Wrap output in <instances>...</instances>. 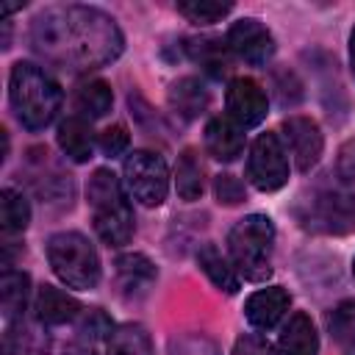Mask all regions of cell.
Here are the masks:
<instances>
[{
  "label": "cell",
  "mask_w": 355,
  "mask_h": 355,
  "mask_svg": "<svg viewBox=\"0 0 355 355\" xmlns=\"http://www.w3.org/2000/svg\"><path fill=\"white\" fill-rule=\"evenodd\" d=\"M94 233L108 247H125L133 239V205L125 183L111 169H94L86 183Z\"/></svg>",
  "instance_id": "cell-3"
},
{
  "label": "cell",
  "mask_w": 355,
  "mask_h": 355,
  "mask_svg": "<svg viewBox=\"0 0 355 355\" xmlns=\"http://www.w3.org/2000/svg\"><path fill=\"white\" fill-rule=\"evenodd\" d=\"M272 89L283 108H291L302 100V83L291 69H275L272 72Z\"/></svg>",
  "instance_id": "cell-31"
},
{
  "label": "cell",
  "mask_w": 355,
  "mask_h": 355,
  "mask_svg": "<svg viewBox=\"0 0 355 355\" xmlns=\"http://www.w3.org/2000/svg\"><path fill=\"white\" fill-rule=\"evenodd\" d=\"M36 322H42L44 327H55V324H67L72 319H78L83 313L80 302L75 297H69L67 291L55 288V286H42L36 291Z\"/></svg>",
  "instance_id": "cell-15"
},
{
  "label": "cell",
  "mask_w": 355,
  "mask_h": 355,
  "mask_svg": "<svg viewBox=\"0 0 355 355\" xmlns=\"http://www.w3.org/2000/svg\"><path fill=\"white\" fill-rule=\"evenodd\" d=\"M352 277H355V255H352Z\"/></svg>",
  "instance_id": "cell-38"
},
{
  "label": "cell",
  "mask_w": 355,
  "mask_h": 355,
  "mask_svg": "<svg viewBox=\"0 0 355 355\" xmlns=\"http://www.w3.org/2000/svg\"><path fill=\"white\" fill-rule=\"evenodd\" d=\"M128 144H130V133H128L125 125H111V128H105V130L97 136V147H100L103 155H108V158L122 155V153L128 150Z\"/></svg>",
  "instance_id": "cell-33"
},
{
  "label": "cell",
  "mask_w": 355,
  "mask_h": 355,
  "mask_svg": "<svg viewBox=\"0 0 355 355\" xmlns=\"http://www.w3.org/2000/svg\"><path fill=\"white\" fill-rule=\"evenodd\" d=\"M277 355H319V336L308 313L297 311L288 316L277 338Z\"/></svg>",
  "instance_id": "cell-18"
},
{
  "label": "cell",
  "mask_w": 355,
  "mask_h": 355,
  "mask_svg": "<svg viewBox=\"0 0 355 355\" xmlns=\"http://www.w3.org/2000/svg\"><path fill=\"white\" fill-rule=\"evenodd\" d=\"M31 50L67 72H89L116 61L125 36L116 19L94 6L61 3L47 6L31 19Z\"/></svg>",
  "instance_id": "cell-1"
},
{
  "label": "cell",
  "mask_w": 355,
  "mask_h": 355,
  "mask_svg": "<svg viewBox=\"0 0 355 355\" xmlns=\"http://www.w3.org/2000/svg\"><path fill=\"white\" fill-rule=\"evenodd\" d=\"M288 305H291V297H288L286 288H280V286H266V288H261V291H255V294L247 297V302H244V316H247V322H250L255 330H272V327L286 316Z\"/></svg>",
  "instance_id": "cell-13"
},
{
  "label": "cell",
  "mask_w": 355,
  "mask_h": 355,
  "mask_svg": "<svg viewBox=\"0 0 355 355\" xmlns=\"http://www.w3.org/2000/svg\"><path fill=\"white\" fill-rule=\"evenodd\" d=\"M297 216L300 225L313 233H349L355 230V191L344 186L313 191Z\"/></svg>",
  "instance_id": "cell-6"
},
{
  "label": "cell",
  "mask_w": 355,
  "mask_h": 355,
  "mask_svg": "<svg viewBox=\"0 0 355 355\" xmlns=\"http://www.w3.org/2000/svg\"><path fill=\"white\" fill-rule=\"evenodd\" d=\"M283 139L300 172H311L324 150V136L311 116H288L283 119Z\"/></svg>",
  "instance_id": "cell-11"
},
{
  "label": "cell",
  "mask_w": 355,
  "mask_h": 355,
  "mask_svg": "<svg viewBox=\"0 0 355 355\" xmlns=\"http://www.w3.org/2000/svg\"><path fill=\"white\" fill-rule=\"evenodd\" d=\"M225 108H227V116L244 130V128H255L266 119L269 97L258 80L233 78L227 83V92H225Z\"/></svg>",
  "instance_id": "cell-10"
},
{
  "label": "cell",
  "mask_w": 355,
  "mask_h": 355,
  "mask_svg": "<svg viewBox=\"0 0 355 355\" xmlns=\"http://www.w3.org/2000/svg\"><path fill=\"white\" fill-rule=\"evenodd\" d=\"M72 105H75V114L83 116V119H100L111 111L114 105V92L105 80L100 78H92V80H83L78 89H75V97H72Z\"/></svg>",
  "instance_id": "cell-21"
},
{
  "label": "cell",
  "mask_w": 355,
  "mask_h": 355,
  "mask_svg": "<svg viewBox=\"0 0 355 355\" xmlns=\"http://www.w3.org/2000/svg\"><path fill=\"white\" fill-rule=\"evenodd\" d=\"M55 141L61 147V153L75 161V164H83L92 158L94 153V133H92V125L89 119L78 116V114H69L67 119L58 122V130H55Z\"/></svg>",
  "instance_id": "cell-17"
},
{
  "label": "cell",
  "mask_w": 355,
  "mask_h": 355,
  "mask_svg": "<svg viewBox=\"0 0 355 355\" xmlns=\"http://www.w3.org/2000/svg\"><path fill=\"white\" fill-rule=\"evenodd\" d=\"M183 47H186V55L194 64H200L208 75H214V78L227 75L230 61H233V53H230L227 42L214 39V36H200V39H186Z\"/></svg>",
  "instance_id": "cell-19"
},
{
  "label": "cell",
  "mask_w": 355,
  "mask_h": 355,
  "mask_svg": "<svg viewBox=\"0 0 355 355\" xmlns=\"http://www.w3.org/2000/svg\"><path fill=\"white\" fill-rule=\"evenodd\" d=\"M175 8H178V14H183L194 25H211V22H219L222 17H227L233 11V3H219V0H180Z\"/></svg>",
  "instance_id": "cell-27"
},
{
  "label": "cell",
  "mask_w": 355,
  "mask_h": 355,
  "mask_svg": "<svg viewBox=\"0 0 355 355\" xmlns=\"http://www.w3.org/2000/svg\"><path fill=\"white\" fill-rule=\"evenodd\" d=\"M336 175L344 186L355 183V139H349L341 153H338V161H336Z\"/></svg>",
  "instance_id": "cell-34"
},
{
  "label": "cell",
  "mask_w": 355,
  "mask_h": 355,
  "mask_svg": "<svg viewBox=\"0 0 355 355\" xmlns=\"http://www.w3.org/2000/svg\"><path fill=\"white\" fill-rule=\"evenodd\" d=\"M11 111L25 130H44L61 111L64 92L50 72L31 61H17L8 75Z\"/></svg>",
  "instance_id": "cell-2"
},
{
  "label": "cell",
  "mask_w": 355,
  "mask_h": 355,
  "mask_svg": "<svg viewBox=\"0 0 355 355\" xmlns=\"http://www.w3.org/2000/svg\"><path fill=\"white\" fill-rule=\"evenodd\" d=\"M327 327L341 347H355V300H341L330 311Z\"/></svg>",
  "instance_id": "cell-28"
},
{
  "label": "cell",
  "mask_w": 355,
  "mask_h": 355,
  "mask_svg": "<svg viewBox=\"0 0 355 355\" xmlns=\"http://www.w3.org/2000/svg\"><path fill=\"white\" fill-rule=\"evenodd\" d=\"M349 69H352V75H355V28H352V33H349Z\"/></svg>",
  "instance_id": "cell-37"
},
{
  "label": "cell",
  "mask_w": 355,
  "mask_h": 355,
  "mask_svg": "<svg viewBox=\"0 0 355 355\" xmlns=\"http://www.w3.org/2000/svg\"><path fill=\"white\" fill-rule=\"evenodd\" d=\"M50 338L42 330V322H14L6 327V355H47Z\"/></svg>",
  "instance_id": "cell-22"
},
{
  "label": "cell",
  "mask_w": 355,
  "mask_h": 355,
  "mask_svg": "<svg viewBox=\"0 0 355 355\" xmlns=\"http://www.w3.org/2000/svg\"><path fill=\"white\" fill-rule=\"evenodd\" d=\"M108 355H153L150 333L141 324H119L108 336Z\"/></svg>",
  "instance_id": "cell-25"
},
{
  "label": "cell",
  "mask_w": 355,
  "mask_h": 355,
  "mask_svg": "<svg viewBox=\"0 0 355 355\" xmlns=\"http://www.w3.org/2000/svg\"><path fill=\"white\" fill-rule=\"evenodd\" d=\"M247 178L258 191H277L288 183V155L277 133H261L247 158Z\"/></svg>",
  "instance_id": "cell-8"
},
{
  "label": "cell",
  "mask_w": 355,
  "mask_h": 355,
  "mask_svg": "<svg viewBox=\"0 0 355 355\" xmlns=\"http://www.w3.org/2000/svg\"><path fill=\"white\" fill-rule=\"evenodd\" d=\"M64 355H97L94 352V344H89V341H75V344H69L67 349H64Z\"/></svg>",
  "instance_id": "cell-36"
},
{
  "label": "cell",
  "mask_w": 355,
  "mask_h": 355,
  "mask_svg": "<svg viewBox=\"0 0 355 355\" xmlns=\"http://www.w3.org/2000/svg\"><path fill=\"white\" fill-rule=\"evenodd\" d=\"M230 263L239 277L263 283L272 275V252H275V225L266 214L241 216L227 233Z\"/></svg>",
  "instance_id": "cell-4"
},
{
  "label": "cell",
  "mask_w": 355,
  "mask_h": 355,
  "mask_svg": "<svg viewBox=\"0 0 355 355\" xmlns=\"http://www.w3.org/2000/svg\"><path fill=\"white\" fill-rule=\"evenodd\" d=\"M0 219H3V230L8 236L22 233L28 227V222H31V205H28V200H25L22 191H17L11 186L0 191Z\"/></svg>",
  "instance_id": "cell-26"
},
{
  "label": "cell",
  "mask_w": 355,
  "mask_h": 355,
  "mask_svg": "<svg viewBox=\"0 0 355 355\" xmlns=\"http://www.w3.org/2000/svg\"><path fill=\"white\" fill-rule=\"evenodd\" d=\"M28 297H31V277L19 269L6 266L3 280H0V305H3V316H6L8 324L22 319Z\"/></svg>",
  "instance_id": "cell-23"
},
{
  "label": "cell",
  "mask_w": 355,
  "mask_h": 355,
  "mask_svg": "<svg viewBox=\"0 0 355 355\" xmlns=\"http://www.w3.org/2000/svg\"><path fill=\"white\" fill-rule=\"evenodd\" d=\"M205 150L211 158L230 164L244 150V133L230 116H214L205 125Z\"/></svg>",
  "instance_id": "cell-14"
},
{
  "label": "cell",
  "mask_w": 355,
  "mask_h": 355,
  "mask_svg": "<svg viewBox=\"0 0 355 355\" xmlns=\"http://www.w3.org/2000/svg\"><path fill=\"white\" fill-rule=\"evenodd\" d=\"M122 183L130 200L144 208H155L166 200L169 191V169L166 161L153 150H133L122 164Z\"/></svg>",
  "instance_id": "cell-7"
},
{
  "label": "cell",
  "mask_w": 355,
  "mask_h": 355,
  "mask_svg": "<svg viewBox=\"0 0 355 355\" xmlns=\"http://www.w3.org/2000/svg\"><path fill=\"white\" fill-rule=\"evenodd\" d=\"M47 261L55 277L78 291L97 288L100 283V255L92 241L78 230H58L47 239Z\"/></svg>",
  "instance_id": "cell-5"
},
{
  "label": "cell",
  "mask_w": 355,
  "mask_h": 355,
  "mask_svg": "<svg viewBox=\"0 0 355 355\" xmlns=\"http://www.w3.org/2000/svg\"><path fill=\"white\" fill-rule=\"evenodd\" d=\"M166 103L169 108L180 116V119H197L200 114H205L208 103H211V94L205 89V83L194 75H186V78H178L169 92H166Z\"/></svg>",
  "instance_id": "cell-16"
},
{
  "label": "cell",
  "mask_w": 355,
  "mask_h": 355,
  "mask_svg": "<svg viewBox=\"0 0 355 355\" xmlns=\"http://www.w3.org/2000/svg\"><path fill=\"white\" fill-rule=\"evenodd\" d=\"M169 355H222V347L205 333H183L169 341Z\"/></svg>",
  "instance_id": "cell-29"
},
{
  "label": "cell",
  "mask_w": 355,
  "mask_h": 355,
  "mask_svg": "<svg viewBox=\"0 0 355 355\" xmlns=\"http://www.w3.org/2000/svg\"><path fill=\"white\" fill-rule=\"evenodd\" d=\"M233 355H275V352H272V347H269L261 336H255V333H244V336L236 338Z\"/></svg>",
  "instance_id": "cell-35"
},
{
  "label": "cell",
  "mask_w": 355,
  "mask_h": 355,
  "mask_svg": "<svg viewBox=\"0 0 355 355\" xmlns=\"http://www.w3.org/2000/svg\"><path fill=\"white\" fill-rule=\"evenodd\" d=\"M214 197L219 205H239L247 200V191H244V183L230 175V172H222L214 178Z\"/></svg>",
  "instance_id": "cell-32"
},
{
  "label": "cell",
  "mask_w": 355,
  "mask_h": 355,
  "mask_svg": "<svg viewBox=\"0 0 355 355\" xmlns=\"http://www.w3.org/2000/svg\"><path fill=\"white\" fill-rule=\"evenodd\" d=\"M114 333V322L105 316V311L100 308H92V311H83L80 313V322H78V338L80 341H100V338H108Z\"/></svg>",
  "instance_id": "cell-30"
},
{
  "label": "cell",
  "mask_w": 355,
  "mask_h": 355,
  "mask_svg": "<svg viewBox=\"0 0 355 355\" xmlns=\"http://www.w3.org/2000/svg\"><path fill=\"white\" fill-rule=\"evenodd\" d=\"M114 275H116V288L125 300H141L153 288L158 272L155 263L141 255V252H125L114 261Z\"/></svg>",
  "instance_id": "cell-12"
},
{
  "label": "cell",
  "mask_w": 355,
  "mask_h": 355,
  "mask_svg": "<svg viewBox=\"0 0 355 355\" xmlns=\"http://www.w3.org/2000/svg\"><path fill=\"white\" fill-rule=\"evenodd\" d=\"M197 263L205 272V277L225 294H236L239 291V272L233 269V263L219 252L216 244L205 241L197 247Z\"/></svg>",
  "instance_id": "cell-20"
},
{
  "label": "cell",
  "mask_w": 355,
  "mask_h": 355,
  "mask_svg": "<svg viewBox=\"0 0 355 355\" xmlns=\"http://www.w3.org/2000/svg\"><path fill=\"white\" fill-rule=\"evenodd\" d=\"M175 186L180 200L194 202L202 197V164L197 158V153L191 147H186L178 155V166H175Z\"/></svg>",
  "instance_id": "cell-24"
},
{
  "label": "cell",
  "mask_w": 355,
  "mask_h": 355,
  "mask_svg": "<svg viewBox=\"0 0 355 355\" xmlns=\"http://www.w3.org/2000/svg\"><path fill=\"white\" fill-rule=\"evenodd\" d=\"M225 42H227L230 53L236 58H241L244 64H250V67H266L269 58L275 55V36L255 17L236 19L230 25Z\"/></svg>",
  "instance_id": "cell-9"
}]
</instances>
